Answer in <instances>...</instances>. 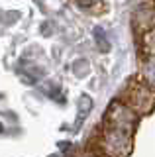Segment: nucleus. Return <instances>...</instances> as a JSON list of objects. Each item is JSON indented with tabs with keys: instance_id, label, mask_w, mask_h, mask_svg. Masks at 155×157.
Instances as JSON below:
<instances>
[{
	"instance_id": "nucleus-6",
	"label": "nucleus",
	"mask_w": 155,
	"mask_h": 157,
	"mask_svg": "<svg viewBox=\"0 0 155 157\" xmlns=\"http://www.w3.org/2000/svg\"><path fill=\"white\" fill-rule=\"evenodd\" d=\"M90 108H93V100H90V96L83 94V96H81V102H79V116L85 118L86 112H89Z\"/></svg>"
},
{
	"instance_id": "nucleus-8",
	"label": "nucleus",
	"mask_w": 155,
	"mask_h": 157,
	"mask_svg": "<svg viewBox=\"0 0 155 157\" xmlns=\"http://www.w3.org/2000/svg\"><path fill=\"white\" fill-rule=\"evenodd\" d=\"M145 47H147V51L155 55V29H151L149 33H145Z\"/></svg>"
},
{
	"instance_id": "nucleus-4",
	"label": "nucleus",
	"mask_w": 155,
	"mask_h": 157,
	"mask_svg": "<svg viewBox=\"0 0 155 157\" xmlns=\"http://www.w3.org/2000/svg\"><path fill=\"white\" fill-rule=\"evenodd\" d=\"M143 75H145V81H147L151 86H155V55H151L147 61H145Z\"/></svg>"
},
{
	"instance_id": "nucleus-2",
	"label": "nucleus",
	"mask_w": 155,
	"mask_h": 157,
	"mask_svg": "<svg viewBox=\"0 0 155 157\" xmlns=\"http://www.w3.org/2000/svg\"><path fill=\"white\" fill-rule=\"evenodd\" d=\"M104 149L110 157H128L132 151V134L108 128L104 134Z\"/></svg>"
},
{
	"instance_id": "nucleus-5",
	"label": "nucleus",
	"mask_w": 155,
	"mask_h": 157,
	"mask_svg": "<svg viewBox=\"0 0 155 157\" xmlns=\"http://www.w3.org/2000/svg\"><path fill=\"white\" fill-rule=\"evenodd\" d=\"M94 39H96V45H98L100 51H104V53L110 51V41H108L102 28H94Z\"/></svg>"
},
{
	"instance_id": "nucleus-3",
	"label": "nucleus",
	"mask_w": 155,
	"mask_h": 157,
	"mask_svg": "<svg viewBox=\"0 0 155 157\" xmlns=\"http://www.w3.org/2000/svg\"><path fill=\"white\" fill-rule=\"evenodd\" d=\"M130 96H132V100H130L132 102V108H135L138 112H147L155 104V94L143 85H138L130 92Z\"/></svg>"
},
{
	"instance_id": "nucleus-7",
	"label": "nucleus",
	"mask_w": 155,
	"mask_h": 157,
	"mask_svg": "<svg viewBox=\"0 0 155 157\" xmlns=\"http://www.w3.org/2000/svg\"><path fill=\"white\" fill-rule=\"evenodd\" d=\"M73 71H75V75H77V77H85V75H89V61H83V59L75 61V65H73Z\"/></svg>"
},
{
	"instance_id": "nucleus-1",
	"label": "nucleus",
	"mask_w": 155,
	"mask_h": 157,
	"mask_svg": "<svg viewBox=\"0 0 155 157\" xmlns=\"http://www.w3.org/2000/svg\"><path fill=\"white\" fill-rule=\"evenodd\" d=\"M106 124H108V128L132 134L135 124H138V116L134 114V110L130 106L122 104V102H114V104H110V108H108Z\"/></svg>"
},
{
	"instance_id": "nucleus-9",
	"label": "nucleus",
	"mask_w": 155,
	"mask_h": 157,
	"mask_svg": "<svg viewBox=\"0 0 155 157\" xmlns=\"http://www.w3.org/2000/svg\"><path fill=\"white\" fill-rule=\"evenodd\" d=\"M100 0H77V4H79L81 8H93L94 4H98Z\"/></svg>"
},
{
	"instance_id": "nucleus-10",
	"label": "nucleus",
	"mask_w": 155,
	"mask_h": 157,
	"mask_svg": "<svg viewBox=\"0 0 155 157\" xmlns=\"http://www.w3.org/2000/svg\"><path fill=\"white\" fill-rule=\"evenodd\" d=\"M85 157H86V155H85Z\"/></svg>"
}]
</instances>
